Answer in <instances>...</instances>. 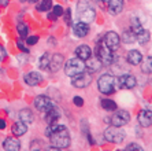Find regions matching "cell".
<instances>
[{
  "label": "cell",
  "mask_w": 152,
  "mask_h": 151,
  "mask_svg": "<svg viewBox=\"0 0 152 151\" xmlns=\"http://www.w3.org/2000/svg\"><path fill=\"white\" fill-rule=\"evenodd\" d=\"M50 140H51V144L53 146V148H58V150L67 148L71 143L69 130L66 129L64 125H59L58 129L50 135Z\"/></svg>",
  "instance_id": "6da1fadb"
},
{
  "label": "cell",
  "mask_w": 152,
  "mask_h": 151,
  "mask_svg": "<svg viewBox=\"0 0 152 151\" xmlns=\"http://www.w3.org/2000/svg\"><path fill=\"white\" fill-rule=\"evenodd\" d=\"M77 15L80 18V21L91 24L95 19V7L91 0H80L77 3Z\"/></svg>",
  "instance_id": "7a4b0ae2"
},
{
  "label": "cell",
  "mask_w": 152,
  "mask_h": 151,
  "mask_svg": "<svg viewBox=\"0 0 152 151\" xmlns=\"http://www.w3.org/2000/svg\"><path fill=\"white\" fill-rule=\"evenodd\" d=\"M97 88L103 95H111L118 89L117 77H114L111 74H103L97 81Z\"/></svg>",
  "instance_id": "3957f363"
},
{
  "label": "cell",
  "mask_w": 152,
  "mask_h": 151,
  "mask_svg": "<svg viewBox=\"0 0 152 151\" xmlns=\"http://www.w3.org/2000/svg\"><path fill=\"white\" fill-rule=\"evenodd\" d=\"M96 58L102 62L104 66H108V65H113L114 60H115V55L113 54V49H110L107 46H103V44H97L96 46Z\"/></svg>",
  "instance_id": "277c9868"
},
{
  "label": "cell",
  "mask_w": 152,
  "mask_h": 151,
  "mask_svg": "<svg viewBox=\"0 0 152 151\" xmlns=\"http://www.w3.org/2000/svg\"><path fill=\"white\" fill-rule=\"evenodd\" d=\"M82 71H85V63L84 60L77 58V56L69 59L66 62V65H64V73L67 74L69 77H73V76H75L78 73H82Z\"/></svg>",
  "instance_id": "5b68a950"
},
{
  "label": "cell",
  "mask_w": 152,
  "mask_h": 151,
  "mask_svg": "<svg viewBox=\"0 0 152 151\" xmlns=\"http://www.w3.org/2000/svg\"><path fill=\"white\" fill-rule=\"evenodd\" d=\"M104 137L110 143H122L126 137V133H125L124 129H121V127H114L113 125L111 128H107L104 130Z\"/></svg>",
  "instance_id": "8992f818"
},
{
  "label": "cell",
  "mask_w": 152,
  "mask_h": 151,
  "mask_svg": "<svg viewBox=\"0 0 152 151\" xmlns=\"http://www.w3.org/2000/svg\"><path fill=\"white\" fill-rule=\"evenodd\" d=\"M91 82H92V76H91V73L82 71V73H78L71 77V84H73V87L80 88V89H81V88H86L88 85H91Z\"/></svg>",
  "instance_id": "52a82bcc"
},
{
  "label": "cell",
  "mask_w": 152,
  "mask_h": 151,
  "mask_svg": "<svg viewBox=\"0 0 152 151\" xmlns=\"http://www.w3.org/2000/svg\"><path fill=\"white\" fill-rule=\"evenodd\" d=\"M130 121V114L126 110H119L111 117V125L114 127H125L127 122Z\"/></svg>",
  "instance_id": "ba28073f"
},
{
  "label": "cell",
  "mask_w": 152,
  "mask_h": 151,
  "mask_svg": "<svg viewBox=\"0 0 152 151\" xmlns=\"http://www.w3.org/2000/svg\"><path fill=\"white\" fill-rule=\"evenodd\" d=\"M117 84H118V89H122V88L124 89H132V88L136 87L137 80L132 74H124V76L117 78Z\"/></svg>",
  "instance_id": "9c48e42d"
},
{
  "label": "cell",
  "mask_w": 152,
  "mask_h": 151,
  "mask_svg": "<svg viewBox=\"0 0 152 151\" xmlns=\"http://www.w3.org/2000/svg\"><path fill=\"white\" fill-rule=\"evenodd\" d=\"M119 44H121V37L118 33L115 32L106 33V36H104V46H107L110 49L115 51V49L119 48Z\"/></svg>",
  "instance_id": "30bf717a"
},
{
  "label": "cell",
  "mask_w": 152,
  "mask_h": 151,
  "mask_svg": "<svg viewBox=\"0 0 152 151\" xmlns=\"http://www.w3.org/2000/svg\"><path fill=\"white\" fill-rule=\"evenodd\" d=\"M34 106H36V109H37V110H40V111H42V113H45L47 110H50L51 107H52L53 103H52V100H51L48 96L40 95V96H37V98H36Z\"/></svg>",
  "instance_id": "8fae6325"
},
{
  "label": "cell",
  "mask_w": 152,
  "mask_h": 151,
  "mask_svg": "<svg viewBox=\"0 0 152 151\" xmlns=\"http://www.w3.org/2000/svg\"><path fill=\"white\" fill-rule=\"evenodd\" d=\"M137 121L142 128H148L152 125V111L149 110H141L137 116Z\"/></svg>",
  "instance_id": "7c38bea8"
},
{
  "label": "cell",
  "mask_w": 152,
  "mask_h": 151,
  "mask_svg": "<svg viewBox=\"0 0 152 151\" xmlns=\"http://www.w3.org/2000/svg\"><path fill=\"white\" fill-rule=\"evenodd\" d=\"M63 63H64L63 55H62V54H55V55L51 56V62H50V66H48V70L52 71V73H56L60 67L63 66Z\"/></svg>",
  "instance_id": "4fadbf2b"
},
{
  "label": "cell",
  "mask_w": 152,
  "mask_h": 151,
  "mask_svg": "<svg viewBox=\"0 0 152 151\" xmlns=\"http://www.w3.org/2000/svg\"><path fill=\"white\" fill-rule=\"evenodd\" d=\"M73 32H74L75 37H80V39H82V37H85V36L89 33V25L86 24V22H77V24H74V26H73Z\"/></svg>",
  "instance_id": "5bb4252c"
},
{
  "label": "cell",
  "mask_w": 152,
  "mask_h": 151,
  "mask_svg": "<svg viewBox=\"0 0 152 151\" xmlns=\"http://www.w3.org/2000/svg\"><path fill=\"white\" fill-rule=\"evenodd\" d=\"M3 148L6 151H18L21 148V141L17 139V136H10L3 141Z\"/></svg>",
  "instance_id": "9a60e30c"
},
{
  "label": "cell",
  "mask_w": 152,
  "mask_h": 151,
  "mask_svg": "<svg viewBox=\"0 0 152 151\" xmlns=\"http://www.w3.org/2000/svg\"><path fill=\"white\" fill-rule=\"evenodd\" d=\"M75 56L77 58H80V59L82 60H88L91 56H92V49L89 48V46H86V44H82V46H78L77 48H75Z\"/></svg>",
  "instance_id": "2e32d148"
},
{
  "label": "cell",
  "mask_w": 152,
  "mask_h": 151,
  "mask_svg": "<svg viewBox=\"0 0 152 151\" xmlns=\"http://www.w3.org/2000/svg\"><path fill=\"white\" fill-rule=\"evenodd\" d=\"M59 117H60V113H59V110H58L55 106H52L50 110H47V111L44 113V118H45V122L48 124V125H50V124L58 122Z\"/></svg>",
  "instance_id": "e0dca14e"
},
{
  "label": "cell",
  "mask_w": 152,
  "mask_h": 151,
  "mask_svg": "<svg viewBox=\"0 0 152 151\" xmlns=\"http://www.w3.org/2000/svg\"><path fill=\"white\" fill-rule=\"evenodd\" d=\"M127 62L130 65H133V66H138V65L141 63L142 60V55L140 51H137V49H132V51H129L127 52V56H126Z\"/></svg>",
  "instance_id": "ac0fdd59"
},
{
  "label": "cell",
  "mask_w": 152,
  "mask_h": 151,
  "mask_svg": "<svg viewBox=\"0 0 152 151\" xmlns=\"http://www.w3.org/2000/svg\"><path fill=\"white\" fill-rule=\"evenodd\" d=\"M42 77L41 74L37 73V71H30V73H28L25 76V82L28 85H30V87H36V85H39L40 82H41Z\"/></svg>",
  "instance_id": "d6986e66"
},
{
  "label": "cell",
  "mask_w": 152,
  "mask_h": 151,
  "mask_svg": "<svg viewBox=\"0 0 152 151\" xmlns=\"http://www.w3.org/2000/svg\"><path fill=\"white\" fill-rule=\"evenodd\" d=\"M124 8V0H108V8L111 15H118Z\"/></svg>",
  "instance_id": "ffe728a7"
},
{
  "label": "cell",
  "mask_w": 152,
  "mask_h": 151,
  "mask_svg": "<svg viewBox=\"0 0 152 151\" xmlns=\"http://www.w3.org/2000/svg\"><path fill=\"white\" fill-rule=\"evenodd\" d=\"M102 66H103L102 62H100L97 58H92V56H91V58L86 60V63H85V69H86L89 73H95V71L100 70Z\"/></svg>",
  "instance_id": "44dd1931"
},
{
  "label": "cell",
  "mask_w": 152,
  "mask_h": 151,
  "mask_svg": "<svg viewBox=\"0 0 152 151\" xmlns=\"http://www.w3.org/2000/svg\"><path fill=\"white\" fill-rule=\"evenodd\" d=\"M26 132H28V127H26L25 122L19 121V122L14 124V127H12V135H14V136H17V137L23 136Z\"/></svg>",
  "instance_id": "7402d4cb"
},
{
  "label": "cell",
  "mask_w": 152,
  "mask_h": 151,
  "mask_svg": "<svg viewBox=\"0 0 152 151\" xmlns=\"http://www.w3.org/2000/svg\"><path fill=\"white\" fill-rule=\"evenodd\" d=\"M18 116H19V119H21L22 122H25V124H32L33 119H34V116H33V113L30 111L29 109L21 110Z\"/></svg>",
  "instance_id": "603a6c76"
},
{
  "label": "cell",
  "mask_w": 152,
  "mask_h": 151,
  "mask_svg": "<svg viewBox=\"0 0 152 151\" xmlns=\"http://www.w3.org/2000/svg\"><path fill=\"white\" fill-rule=\"evenodd\" d=\"M141 62L142 63H140L141 65V71L147 74H151L152 73V56H147Z\"/></svg>",
  "instance_id": "cb8c5ba5"
},
{
  "label": "cell",
  "mask_w": 152,
  "mask_h": 151,
  "mask_svg": "<svg viewBox=\"0 0 152 151\" xmlns=\"http://www.w3.org/2000/svg\"><path fill=\"white\" fill-rule=\"evenodd\" d=\"M121 40L125 43V44H132V43L136 41V35L132 30H125L122 35H121Z\"/></svg>",
  "instance_id": "d4e9b609"
},
{
  "label": "cell",
  "mask_w": 152,
  "mask_h": 151,
  "mask_svg": "<svg viewBox=\"0 0 152 151\" xmlns=\"http://www.w3.org/2000/svg\"><path fill=\"white\" fill-rule=\"evenodd\" d=\"M149 39H151V35H149V32L148 30H145V29H142L138 35H136V40H137L141 46L142 44H147V43L149 41Z\"/></svg>",
  "instance_id": "484cf974"
},
{
  "label": "cell",
  "mask_w": 152,
  "mask_h": 151,
  "mask_svg": "<svg viewBox=\"0 0 152 151\" xmlns=\"http://www.w3.org/2000/svg\"><path fill=\"white\" fill-rule=\"evenodd\" d=\"M102 107L107 111H115L117 110V103L111 100V99H103L102 100Z\"/></svg>",
  "instance_id": "4316f807"
},
{
  "label": "cell",
  "mask_w": 152,
  "mask_h": 151,
  "mask_svg": "<svg viewBox=\"0 0 152 151\" xmlns=\"http://www.w3.org/2000/svg\"><path fill=\"white\" fill-rule=\"evenodd\" d=\"M50 62H51V54L45 52L44 55H41V58H40V69H48V66H50Z\"/></svg>",
  "instance_id": "83f0119b"
},
{
  "label": "cell",
  "mask_w": 152,
  "mask_h": 151,
  "mask_svg": "<svg viewBox=\"0 0 152 151\" xmlns=\"http://www.w3.org/2000/svg\"><path fill=\"white\" fill-rule=\"evenodd\" d=\"M132 32L134 33V35H138V33L142 30V25H141V22L138 21V18H133L132 19V29H130Z\"/></svg>",
  "instance_id": "f1b7e54d"
},
{
  "label": "cell",
  "mask_w": 152,
  "mask_h": 151,
  "mask_svg": "<svg viewBox=\"0 0 152 151\" xmlns=\"http://www.w3.org/2000/svg\"><path fill=\"white\" fill-rule=\"evenodd\" d=\"M17 30H18V35H19V37L21 39H26L28 37V35H29V32H28V26H26L25 24H18L17 25Z\"/></svg>",
  "instance_id": "f546056e"
},
{
  "label": "cell",
  "mask_w": 152,
  "mask_h": 151,
  "mask_svg": "<svg viewBox=\"0 0 152 151\" xmlns=\"http://www.w3.org/2000/svg\"><path fill=\"white\" fill-rule=\"evenodd\" d=\"M52 8V1L51 0H40V4L37 6L39 11H50Z\"/></svg>",
  "instance_id": "4dcf8cb0"
},
{
  "label": "cell",
  "mask_w": 152,
  "mask_h": 151,
  "mask_svg": "<svg viewBox=\"0 0 152 151\" xmlns=\"http://www.w3.org/2000/svg\"><path fill=\"white\" fill-rule=\"evenodd\" d=\"M63 19H64V24L70 26L71 25V10L70 8L66 10V13H64V15H63Z\"/></svg>",
  "instance_id": "1f68e13d"
},
{
  "label": "cell",
  "mask_w": 152,
  "mask_h": 151,
  "mask_svg": "<svg viewBox=\"0 0 152 151\" xmlns=\"http://www.w3.org/2000/svg\"><path fill=\"white\" fill-rule=\"evenodd\" d=\"M125 150L126 151H142V147L138 146V144H136V143H132V144H129V146H126Z\"/></svg>",
  "instance_id": "d6a6232c"
},
{
  "label": "cell",
  "mask_w": 152,
  "mask_h": 151,
  "mask_svg": "<svg viewBox=\"0 0 152 151\" xmlns=\"http://www.w3.org/2000/svg\"><path fill=\"white\" fill-rule=\"evenodd\" d=\"M39 41V37L37 36H30V37H26V44L28 46H34Z\"/></svg>",
  "instance_id": "836d02e7"
},
{
  "label": "cell",
  "mask_w": 152,
  "mask_h": 151,
  "mask_svg": "<svg viewBox=\"0 0 152 151\" xmlns=\"http://www.w3.org/2000/svg\"><path fill=\"white\" fill-rule=\"evenodd\" d=\"M52 13L56 15V17H60L64 11H63V8H62V6H53V7H52Z\"/></svg>",
  "instance_id": "e575fe53"
},
{
  "label": "cell",
  "mask_w": 152,
  "mask_h": 151,
  "mask_svg": "<svg viewBox=\"0 0 152 151\" xmlns=\"http://www.w3.org/2000/svg\"><path fill=\"white\" fill-rule=\"evenodd\" d=\"M96 3L99 4V7L102 10H107L108 8V0H96Z\"/></svg>",
  "instance_id": "d590c367"
},
{
  "label": "cell",
  "mask_w": 152,
  "mask_h": 151,
  "mask_svg": "<svg viewBox=\"0 0 152 151\" xmlns=\"http://www.w3.org/2000/svg\"><path fill=\"white\" fill-rule=\"evenodd\" d=\"M73 103H74L75 106H78V107H82V106H84V99H82L81 96H74Z\"/></svg>",
  "instance_id": "8d00e7d4"
},
{
  "label": "cell",
  "mask_w": 152,
  "mask_h": 151,
  "mask_svg": "<svg viewBox=\"0 0 152 151\" xmlns=\"http://www.w3.org/2000/svg\"><path fill=\"white\" fill-rule=\"evenodd\" d=\"M6 56H7V54H6V49L0 46V60H4V59H6Z\"/></svg>",
  "instance_id": "74e56055"
},
{
  "label": "cell",
  "mask_w": 152,
  "mask_h": 151,
  "mask_svg": "<svg viewBox=\"0 0 152 151\" xmlns=\"http://www.w3.org/2000/svg\"><path fill=\"white\" fill-rule=\"evenodd\" d=\"M17 46H18V48L21 49V51H23V52H28V48H26V47L23 46V44H22V43H21V40H19V41L17 43Z\"/></svg>",
  "instance_id": "f35d334b"
},
{
  "label": "cell",
  "mask_w": 152,
  "mask_h": 151,
  "mask_svg": "<svg viewBox=\"0 0 152 151\" xmlns=\"http://www.w3.org/2000/svg\"><path fill=\"white\" fill-rule=\"evenodd\" d=\"M48 18H50V19H51V21H56V15H55V14H53V13H50V14H48Z\"/></svg>",
  "instance_id": "ab89813d"
},
{
  "label": "cell",
  "mask_w": 152,
  "mask_h": 151,
  "mask_svg": "<svg viewBox=\"0 0 152 151\" xmlns=\"http://www.w3.org/2000/svg\"><path fill=\"white\" fill-rule=\"evenodd\" d=\"M4 128H6V121L0 118V129H4Z\"/></svg>",
  "instance_id": "60d3db41"
},
{
  "label": "cell",
  "mask_w": 152,
  "mask_h": 151,
  "mask_svg": "<svg viewBox=\"0 0 152 151\" xmlns=\"http://www.w3.org/2000/svg\"><path fill=\"white\" fill-rule=\"evenodd\" d=\"M7 4H8V0H0V6L1 7H6Z\"/></svg>",
  "instance_id": "b9f144b4"
},
{
  "label": "cell",
  "mask_w": 152,
  "mask_h": 151,
  "mask_svg": "<svg viewBox=\"0 0 152 151\" xmlns=\"http://www.w3.org/2000/svg\"><path fill=\"white\" fill-rule=\"evenodd\" d=\"M30 1H32V3H39L40 0H30Z\"/></svg>",
  "instance_id": "7bdbcfd3"
},
{
  "label": "cell",
  "mask_w": 152,
  "mask_h": 151,
  "mask_svg": "<svg viewBox=\"0 0 152 151\" xmlns=\"http://www.w3.org/2000/svg\"><path fill=\"white\" fill-rule=\"evenodd\" d=\"M21 1H28V0H21Z\"/></svg>",
  "instance_id": "ee69618b"
}]
</instances>
